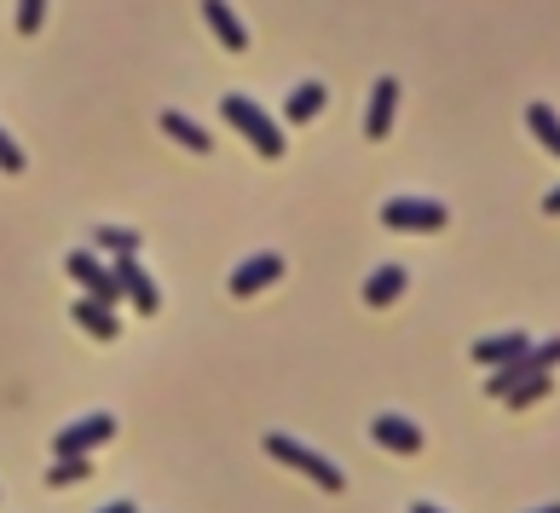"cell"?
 I'll return each instance as SVG.
<instances>
[{
  "label": "cell",
  "mask_w": 560,
  "mask_h": 513,
  "mask_svg": "<svg viewBox=\"0 0 560 513\" xmlns=\"http://www.w3.org/2000/svg\"><path fill=\"white\" fill-rule=\"evenodd\" d=\"M324 105H330V87L324 81H301L289 98H284V121H295V128H307L312 116H324Z\"/></svg>",
  "instance_id": "cell-16"
},
{
  "label": "cell",
  "mask_w": 560,
  "mask_h": 513,
  "mask_svg": "<svg viewBox=\"0 0 560 513\" xmlns=\"http://www.w3.org/2000/svg\"><path fill=\"white\" fill-rule=\"evenodd\" d=\"M203 24L214 29V40L226 52H249V29H243V17L231 12V0H203Z\"/></svg>",
  "instance_id": "cell-11"
},
{
  "label": "cell",
  "mask_w": 560,
  "mask_h": 513,
  "mask_svg": "<svg viewBox=\"0 0 560 513\" xmlns=\"http://www.w3.org/2000/svg\"><path fill=\"white\" fill-rule=\"evenodd\" d=\"M47 24V0H17V12H12V29L17 35H35Z\"/></svg>",
  "instance_id": "cell-21"
},
{
  "label": "cell",
  "mask_w": 560,
  "mask_h": 513,
  "mask_svg": "<svg viewBox=\"0 0 560 513\" xmlns=\"http://www.w3.org/2000/svg\"><path fill=\"white\" fill-rule=\"evenodd\" d=\"M277 277H284V254L260 249V254H249V260H237V265H231L226 289H231V300H254L260 289H272Z\"/></svg>",
  "instance_id": "cell-8"
},
{
  "label": "cell",
  "mask_w": 560,
  "mask_h": 513,
  "mask_svg": "<svg viewBox=\"0 0 560 513\" xmlns=\"http://www.w3.org/2000/svg\"><path fill=\"white\" fill-rule=\"evenodd\" d=\"M93 249H105V254H139V249H145V237H139L133 225H93Z\"/></svg>",
  "instance_id": "cell-17"
},
{
  "label": "cell",
  "mask_w": 560,
  "mask_h": 513,
  "mask_svg": "<svg viewBox=\"0 0 560 513\" xmlns=\"http://www.w3.org/2000/svg\"><path fill=\"white\" fill-rule=\"evenodd\" d=\"M560 363V335H549V341H537V346H526V353H514L509 363H497V369H486V398H503V393H514L526 375H537V369H555Z\"/></svg>",
  "instance_id": "cell-4"
},
{
  "label": "cell",
  "mask_w": 560,
  "mask_h": 513,
  "mask_svg": "<svg viewBox=\"0 0 560 513\" xmlns=\"http://www.w3.org/2000/svg\"><path fill=\"white\" fill-rule=\"evenodd\" d=\"M532 513H560V502H549V508H532Z\"/></svg>",
  "instance_id": "cell-26"
},
{
  "label": "cell",
  "mask_w": 560,
  "mask_h": 513,
  "mask_svg": "<svg viewBox=\"0 0 560 513\" xmlns=\"http://www.w3.org/2000/svg\"><path fill=\"white\" fill-rule=\"evenodd\" d=\"M393 116H398V75H376L370 87V110H365V133L382 145V139L393 133Z\"/></svg>",
  "instance_id": "cell-9"
},
{
  "label": "cell",
  "mask_w": 560,
  "mask_h": 513,
  "mask_svg": "<svg viewBox=\"0 0 560 513\" xmlns=\"http://www.w3.org/2000/svg\"><path fill=\"white\" fill-rule=\"evenodd\" d=\"M98 513H139L133 502H110V508H98Z\"/></svg>",
  "instance_id": "cell-23"
},
{
  "label": "cell",
  "mask_w": 560,
  "mask_h": 513,
  "mask_svg": "<svg viewBox=\"0 0 560 513\" xmlns=\"http://www.w3.org/2000/svg\"><path fill=\"white\" fill-rule=\"evenodd\" d=\"M526 128H532V139H537L549 156H560V116H555L549 105H526Z\"/></svg>",
  "instance_id": "cell-18"
},
{
  "label": "cell",
  "mask_w": 560,
  "mask_h": 513,
  "mask_svg": "<svg viewBox=\"0 0 560 513\" xmlns=\"http://www.w3.org/2000/svg\"><path fill=\"white\" fill-rule=\"evenodd\" d=\"M64 272H70V283L82 295H93L98 306H122V289H116V277H110V265L98 260V254H87V249H70L64 254Z\"/></svg>",
  "instance_id": "cell-6"
},
{
  "label": "cell",
  "mask_w": 560,
  "mask_h": 513,
  "mask_svg": "<svg viewBox=\"0 0 560 513\" xmlns=\"http://www.w3.org/2000/svg\"><path fill=\"white\" fill-rule=\"evenodd\" d=\"M266 456H272V462H284V467H295V474H307L318 490H330V497H335V490H347V474H342V467L324 462L312 444L289 439V433H266Z\"/></svg>",
  "instance_id": "cell-2"
},
{
  "label": "cell",
  "mask_w": 560,
  "mask_h": 513,
  "mask_svg": "<svg viewBox=\"0 0 560 513\" xmlns=\"http://www.w3.org/2000/svg\"><path fill=\"white\" fill-rule=\"evenodd\" d=\"M156 121H163V133L174 139V145H186L191 156H208V151H214V133L203 128V121H191L186 110H163Z\"/></svg>",
  "instance_id": "cell-13"
},
{
  "label": "cell",
  "mask_w": 560,
  "mask_h": 513,
  "mask_svg": "<svg viewBox=\"0 0 560 513\" xmlns=\"http://www.w3.org/2000/svg\"><path fill=\"white\" fill-rule=\"evenodd\" d=\"M219 121H231L237 133L249 139V145L266 156V162H277L289 151V139H284V121H272L266 110H260V98H249V93H226L219 98Z\"/></svg>",
  "instance_id": "cell-1"
},
{
  "label": "cell",
  "mask_w": 560,
  "mask_h": 513,
  "mask_svg": "<svg viewBox=\"0 0 560 513\" xmlns=\"http://www.w3.org/2000/svg\"><path fill=\"white\" fill-rule=\"evenodd\" d=\"M87 479H93V462L87 456H64V462H52V474H47L52 490H70V485H87Z\"/></svg>",
  "instance_id": "cell-20"
},
{
  "label": "cell",
  "mask_w": 560,
  "mask_h": 513,
  "mask_svg": "<svg viewBox=\"0 0 560 513\" xmlns=\"http://www.w3.org/2000/svg\"><path fill=\"white\" fill-rule=\"evenodd\" d=\"M405 283H410V272H405L398 260L376 265V272L365 277V306H393L398 295H405Z\"/></svg>",
  "instance_id": "cell-14"
},
{
  "label": "cell",
  "mask_w": 560,
  "mask_h": 513,
  "mask_svg": "<svg viewBox=\"0 0 560 513\" xmlns=\"http://www.w3.org/2000/svg\"><path fill=\"white\" fill-rule=\"evenodd\" d=\"M410 513H445V508L439 502H410Z\"/></svg>",
  "instance_id": "cell-25"
},
{
  "label": "cell",
  "mask_w": 560,
  "mask_h": 513,
  "mask_svg": "<svg viewBox=\"0 0 560 513\" xmlns=\"http://www.w3.org/2000/svg\"><path fill=\"white\" fill-rule=\"evenodd\" d=\"M0 174H24V151H17L7 133H0Z\"/></svg>",
  "instance_id": "cell-22"
},
{
  "label": "cell",
  "mask_w": 560,
  "mask_h": 513,
  "mask_svg": "<svg viewBox=\"0 0 560 513\" xmlns=\"http://www.w3.org/2000/svg\"><path fill=\"white\" fill-rule=\"evenodd\" d=\"M110 439H116V416L93 409V416L58 427V433H52V456H58V462H64V456H87L93 444H110Z\"/></svg>",
  "instance_id": "cell-7"
},
{
  "label": "cell",
  "mask_w": 560,
  "mask_h": 513,
  "mask_svg": "<svg viewBox=\"0 0 560 513\" xmlns=\"http://www.w3.org/2000/svg\"><path fill=\"white\" fill-rule=\"evenodd\" d=\"M544 214H560V191H549V196H544Z\"/></svg>",
  "instance_id": "cell-24"
},
{
  "label": "cell",
  "mask_w": 560,
  "mask_h": 513,
  "mask_svg": "<svg viewBox=\"0 0 560 513\" xmlns=\"http://www.w3.org/2000/svg\"><path fill=\"white\" fill-rule=\"evenodd\" d=\"M549 393H555L549 369H537V375H526V381L514 386V393H503V404H509V409H532L537 398H549Z\"/></svg>",
  "instance_id": "cell-19"
},
{
  "label": "cell",
  "mask_w": 560,
  "mask_h": 513,
  "mask_svg": "<svg viewBox=\"0 0 560 513\" xmlns=\"http://www.w3.org/2000/svg\"><path fill=\"white\" fill-rule=\"evenodd\" d=\"M382 225L388 231H416V237H433L451 225V208L439 196H388L382 202Z\"/></svg>",
  "instance_id": "cell-3"
},
{
  "label": "cell",
  "mask_w": 560,
  "mask_h": 513,
  "mask_svg": "<svg viewBox=\"0 0 560 513\" xmlns=\"http://www.w3.org/2000/svg\"><path fill=\"white\" fill-rule=\"evenodd\" d=\"M110 277H116V289H122V300L133 306L139 318H156V312H163V289L151 283V272L139 265V254H116V260H110Z\"/></svg>",
  "instance_id": "cell-5"
},
{
  "label": "cell",
  "mask_w": 560,
  "mask_h": 513,
  "mask_svg": "<svg viewBox=\"0 0 560 513\" xmlns=\"http://www.w3.org/2000/svg\"><path fill=\"white\" fill-rule=\"evenodd\" d=\"M370 439L382 444V450H398V456H416V450H422V427H416L410 416H376L370 421Z\"/></svg>",
  "instance_id": "cell-10"
},
{
  "label": "cell",
  "mask_w": 560,
  "mask_h": 513,
  "mask_svg": "<svg viewBox=\"0 0 560 513\" xmlns=\"http://www.w3.org/2000/svg\"><path fill=\"white\" fill-rule=\"evenodd\" d=\"M526 335H520V330H503V335H479L474 346H468V358L474 363H486V369H497V363H509L514 353H526Z\"/></svg>",
  "instance_id": "cell-15"
},
{
  "label": "cell",
  "mask_w": 560,
  "mask_h": 513,
  "mask_svg": "<svg viewBox=\"0 0 560 513\" xmlns=\"http://www.w3.org/2000/svg\"><path fill=\"white\" fill-rule=\"evenodd\" d=\"M70 318L82 323V330H87L93 341H116V335H122V312H116V306H98L93 295L75 300V306H70Z\"/></svg>",
  "instance_id": "cell-12"
}]
</instances>
